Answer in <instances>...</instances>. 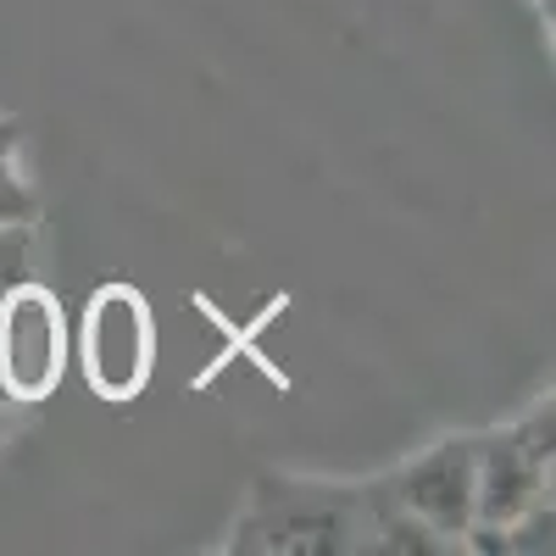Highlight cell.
<instances>
[{
	"instance_id": "obj_1",
	"label": "cell",
	"mask_w": 556,
	"mask_h": 556,
	"mask_svg": "<svg viewBox=\"0 0 556 556\" xmlns=\"http://www.w3.org/2000/svg\"><path fill=\"white\" fill-rule=\"evenodd\" d=\"M551 495V401L523 424L473 440V523L506 529Z\"/></svg>"
},
{
	"instance_id": "obj_2",
	"label": "cell",
	"mask_w": 556,
	"mask_h": 556,
	"mask_svg": "<svg viewBox=\"0 0 556 556\" xmlns=\"http://www.w3.org/2000/svg\"><path fill=\"white\" fill-rule=\"evenodd\" d=\"M62 367H67L62 301L45 285L12 278L0 290V395L34 406L62 384Z\"/></svg>"
},
{
	"instance_id": "obj_3",
	"label": "cell",
	"mask_w": 556,
	"mask_h": 556,
	"mask_svg": "<svg viewBox=\"0 0 556 556\" xmlns=\"http://www.w3.org/2000/svg\"><path fill=\"white\" fill-rule=\"evenodd\" d=\"M151 351H156V334H151L146 295L128 285H106L89 295L84 334H78L89 390H101L106 401H134L151 384V362H156Z\"/></svg>"
},
{
	"instance_id": "obj_4",
	"label": "cell",
	"mask_w": 556,
	"mask_h": 556,
	"mask_svg": "<svg viewBox=\"0 0 556 556\" xmlns=\"http://www.w3.org/2000/svg\"><path fill=\"white\" fill-rule=\"evenodd\" d=\"M390 501L424 518L434 534L462 540L473 529V440H445L429 456H417L412 468L395 473Z\"/></svg>"
},
{
	"instance_id": "obj_5",
	"label": "cell",
	"mask_w": 556,
	"mask_h": 556,
	"mask_svg": "<svg viewBox=\"0 0 556 556\" xmlns=\"http://www.w3.org/2000/svg\"><path fill=\"white\" fill-rule=\"evenodd\" d=\"M17 123L0 117V223H28L34 217V195L17 173Z\"/></svg>"
},
{
	"instance_id": "obj_6",
	"label": "cell",
	"mask_w": 556,
	"mask_h": 556,
	"mask_svg": "<svg viewBox=\"0 0 556 556\" xmlns=\"http://www.w3.org/2000/svg\"><path fill=\"white\" fill-rule=\"evenodd\" d=\"M23 262H28V223H0V290L23 278Z\"/></svg>"
},
{
	"instance_id": "obj_7",
	"label": "cell",
	"mask_w": 556,
	"mask_h": 556,
	"mask_svg": "<svg viewBox=\"0 0 556 556\" xmlns=\"http://www.w3.org/2000/svg\"><path fill=\"white\" fill-rule=\"evenodd\" d=\"M534 7H540V12H545V17H551V0H534Z\"/></svg>"
}]
</instances>
